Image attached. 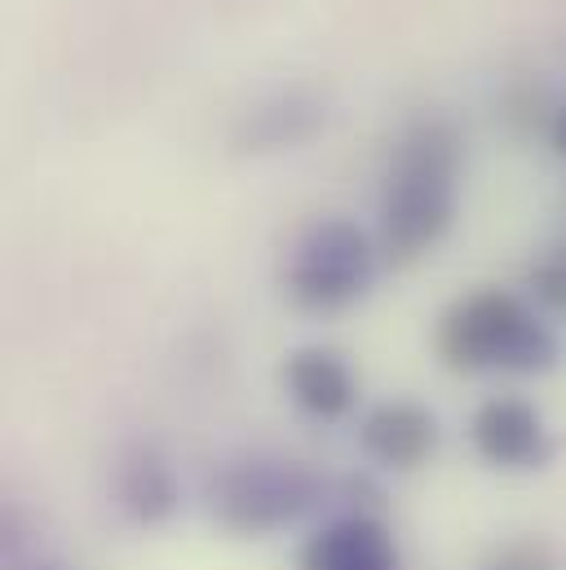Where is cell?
Instances as JSON below:
<instances>
[{
	"label": "cell",
	"instance_id": "obj_1",
	"mask_svg": "<svg viewBox=\"0 0 566 570\" xmlns=\"http://www.w3.org/2000/svg\"><path fill=\"white\" fill-rule=\"evenodd\" d=\"M460 164L465 142L447 116H417L399 134L377 217V248L386 262L412 266L447 239L460 208Z\"/></svg>",
	"mask_w": 566,
	"mask_h": 570
},
{
	"label": "cell",
	"instance_id": "obj_2",
	"mask_svg": "<svg viewBox=\"0 0 566 570\" xmlns=\"http://www.w3.org/2000/svg\"><path fill=\"white\" fill-rule=\"evenodd\" d=\"M433 350L442 367L460 376H478V372L540 376L554 372L563 354L554 327L518 292L505 287H474L460 301H451L433 327Z\"/></svg>",
	"mask_w": 566,
	"mask_h": 570
},
{
	"label": "cell",
	"instance_id": "obj_3",
	"mask_svg": "<svg viewBox=\"0 0 566 570\" xmlns=\"http://www.w3.org/2000/svg\"><path fill=\"white\" fill-rule=\"evenodd\" d=\"M328 495L323 478L305 469L301 460L275 455H248L231 460L208 478V513L231 535H275L283 527L301 522L310 509H319Z\"/></svg>",
	"mask_w": 566,
	"mask_h": 570
},
{
	"label": "cell",
	"instance_id": "obj_4",
	"mask_svg": "<svg viewBox=\"0 0 566 570\" xmlns=\"http://www.w3.org/2000/svg\"><path fill=\"white\" fill-rule=\"evenodd\" d=\"M377 262L381 248L368 239L363 226H354L350 217H323L292 244L283 292L305 314H336L372 292Z\"/></svg>",
	"mask_w": 566,
	"mask_h": 570
},
{
	"label": "cell",
	"instance_id": "obj_5",
	"mask_svg": "<svg viewBox=\"0 0 566 570\" xmlns=\"http://www.w3.org/2000/svg\"><path fill=\"white\" fill-rule=\"evenodd\" d=\"M469 442L474 451L505 473H536L549 469L558 455V438L536 403L518 394H491L469 416Z\"/></svg>",
	"mask_w": 566,
	"mask_h": 570
},
{
	"label": "cell",
	"instance_id": "obj_6",
	"mask_svg": "<svg viewBox=\"0 0 566 570\" xmlns=\"http://www.w3.org/2000/svg\"><path fill=\"white\" fill-rule=\"evenodd\" d=\"M442 442L438 416L417 399H381L359 416V446L390 473H412L433 460Z\"/></svg>",
	"mask_w": 566,
	"mask_h": 570
},
{
	"label": "cell",
	"instance_id": "obj_7",
	"mask_svg": "<svg viewBox=\"0 0 566 570\" xmlns=\"http://www.w3.org/2000/svg\"><path fill=\"white\" fill-rule=\"evenodd\" d=\"M301 570H403V553L377 513H336L301 544Z\"/></svg>",
	"mask_w": 566,
	"mask_h": 570
},
{
	"label": "cell",
	"instance_id": "obj_8",
	"mask_svg": "<svg viewBox=\"0 0 566 570\" xmlns=\"http://www.w3.org/2000/svg\"><path fill=\"white\" fill-rule=\"evenodd\" d=\"M283 394L292 399L296 412H305L310 421H345L359 403V381L354 367L345 363V354L328 350V345H301L283 358L280 367Z\"/></svg>",
	"mask_w": 566,
	"mask_h": 570
},
{
	"label": "cell",
	"instance_id": "obj_9",
	"mask_svg": "<svg viewBox=\"0 0 566 570\" xmlns=\"http://www.w3.org/2000/svg\"><path fill=\"white\" fill-rule=\"evenodd\" d=\"M116 500H120L125 518L138 527H164L177 513L182 487H177L168 455L155 442H134L125 451V460L116 469Z\"/></svg>",
	"mask_w": 566,
	"mask_h": 570
},
{
	"label": "cell",
	"instance_id": "obj_10",
	"mask_svg": "<svg viewBox=\"0 0 566 570\" xmlns=\"http://www.w3.org/2000/svg\"><path fill=\"white\" fill-rule=\"evenodd\" d=\"M328 125V107L323 98L305 94V89H283L275 98H266L262 107H253L240 129H235V146L266 155V150H292V146L310 142L319 129Z\"/></svg>",
	"mask_w": 566,
	"mask_h": 570
},
{
	"label": "cell",
	"instance_id": "obj_11",
	"mask_svg": "<svg viewBox=\"0 0 566 570\" xmlns=\"http://www.w3.org/2000/svg\"><path fill=\"white\" fill-rule=\"evenodd\" d=\"M527 287L545 309L566 314V239L549 244L531 266H527Z\"/></svg>",
	"mask_w": 566,
	"mask_h": 570
},
{
	"label": "cell",
	"instance_id": "obj_12",
	"mask_svg": "<svg viewBox=\"0 0 566 570\" xmlns=\"http://www.w3.org/2000/svg\"><path fill=\"white\" fill-rule=\"evenodd\" d=\"M491 570H549V558H545L540 544H518V549L500 553V562Z\"/></svg>",
	"mask_w": 566,
	"mask_h": 570
},
{
	"label": "cell",
	"instance_id": "obj_13",
	"mask_svg": "<svg viewBox=\"0 0 566 570\" xmlns=\"http://www.w3.org/2000/svg\"><path fill=\"white\" fill-rule=\"evenodd\" d=\"M549 146L566 159V107H558L554 120H549Z\"/></svg>",
	"mask_w": 566,
	"mask_h": 570
}]
</instances>
